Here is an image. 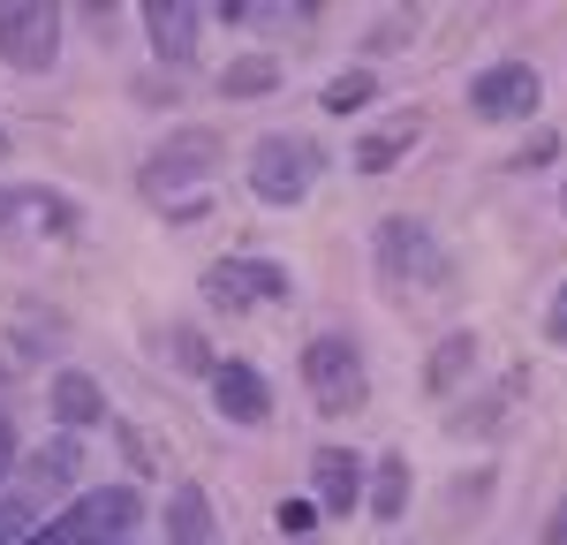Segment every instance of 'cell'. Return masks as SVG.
<instances>
[{
	"label": "cell",
	"mask_w": 567,
	"mask_h": 545,
	"mask_svg": "<svg viewBox=\"0 0 567 545\" xmlns=\"http://www.w3.org/2000/svg\"><path fill=\"white\" fill-rule=\"evenodd\" d=\"M175 363H182V371H213V357H205L197 333H182V341H175Z\"/></svg>",
	"instance_id": "21"
},
{
	"label": "cell",
	"mask_w": 567,
	"mask_h": 545,
	"mask_svg": "<svg viewBox=\"0 0 567 545\" xmlns=\"http://www.w3.org/2000/svg\"><path fill=\"white\" fill-rule=\"evenodd\" d=\"M8 448H16V440H8V417H0V470H8Z\"/></svg>",
	"instance_id": "24"
},
{
	"label": "cell",
	"mask_w": 567,
	"mask_h": 545,
	"mask_svg": "<svg viewBox=\"0 0 567 545\" xmlns=\"http://www.w3.org/2000/svg\"><path fill=\"white\" fill-rule=\"evenodd\" d=\"M303 387H310V402L326 409V417L363 409V394H371L363 349H355L349 333H318V341H303Z\"/></svg>",
	"instance_id": "3"
},
{
	"label": "cell",
	"mask_w": 567,
	"mask_h": 545,
	"mask_svg": "<svg viewBox=\"0 0 567 545\" xmlns=\"http://www.w3.org/2000/svg\"><path fill=\"white\" fill-rule=\"evenodd\" d=\"M0 61L8 69H53L61 61V8H39V0H8L0 8Z\"/></svg>",
	"instance_id": "7"
},
{
	"label": "cell",
	"mask_w": 567,
	"mask_h": 545,
	"mask_svg": "<svg viewBox=\"0 0 567 545\" xmlns=\"http://www.w3.org/2000/svg\"><path fill=\"white\" fill-rule=\"evenodd\" d=\"M0 160H8V130H0Z\"/></svg>",
	"instance_id": "26"
},
{
	"label": "cell",
	"mask_w": 567,
	"mask_h": 545,
	"mask_svg": "<svg viewBox=\"0 0 567 545\" xmlns=\"http://www.w3.org/2000/svg\"><path fill=\"white\" fill-rule=\"evenodd\" d=\"M144 23H152V53L159 61H189L197 53V8L189 0H144Z\"/></svg>",
	"instance_id": "11"
},
{
	"label": "cell",
	"mask_w": 567,
	"mask_h": 545,
	"mask_svg": "<svg viewBox=\"0 0 567 545\" xmlns=\"http://www.w3.org/2000/svg\"><path fill=\"white\" fill-rule=\"evenodd\" d=\"M272 84H280V61H272V53H235V61H227V76H219L227 99H265Z\"/></svg>",
	"instance_id": "16"
},
{
	"label": "cell",
	"mask_w": 567,
	"mask_h": 545,
	"mask_svg": "<svg viewBox=\"0 0 567 545\" xmlns=\"http://www.w3.org/2000/svg\"><path fill=\"white\" fill-rule=\"evenodd\" d=\"M0 538H8V507H0Z\"/></svg>",
	"instance_id": "25"
},
{
	"label": "cell",
	"mask_w": 567,
	"mask_h": 545,
	"mask_svg": "<svg viewBox=\"0 0 567 545\" xmlns=\"http://www.w3.org/2000/svg\"><path fill=\"white\" fill-rule=\"evenodd\" d=\"M213 409L227 424H265V417H272L265 371L258 363H213Z\"/></svg>",
	"instance_id": "9"
},
{
	"label": "cell",
	"mask_w": 567,
	"mask_h": 545,
	"mask_svg": "<svg viewBox=\"0 0 567 545\" xmlns=\"http://www.w3.org/2000/svg\"><path fill=\"white\" fill-rule=\"evenodd\" d=\"M167 538L175 545H219L213 493L205 485H175V500H167Z\"/></svg>",
	"instance_id": "12"
},
{
	"label": "cell",
	"mask_w": 567,
	"mask_h": 545,
	"mask_svg": "<svg viewBox=\"0 0 567 545\" xmlns=\"http://www.w3.org/2000/svg\"><path fill=\"white\" fill-rule=\"evenodd\" d=\"M537 99H545V84H537V69H523V61H499V69H484L477 84H470L477 122H529Z\"/></svg>",
	"instance_id": "8"
},
{
	"label": "cell",
	"mask_w": 567,
	"mask_h": 545,
	"mask_svg": "<svg viewBox=\"0 0 567 545\" xmlns=\"http://www.w3.org/2000/svg\"><path fill=\"white\" fill-rule=\"evenodd\" d=\"M355 500H363V454L318 448V507L326 515H355Z\"/></svg>",
	"instance_id": "10"
},
{
	"label": "cell",
	"mask_w": 567,
	"mask_h": 545,
	"mask_svg": "<svg viewBox=\"0 0 567 545\" xmlns=\"http://www.w3.org/2000/svg\"><path fill=\"white\" fill-rule=\"evenodd\" d=\"M409 144H416V122H393V130H379V136L355 144V167H363V175H393Z\"/></svg>",
	"instance_id": "17"
},
{
	"label": "cell",
	"mask_w": 567,
	"mask_h": 545,
	"mask_svg": "<svg viewBox=\"0 0 567 545\" xmlns=\"http://www.w3.org/2000/svg\"><path fill=\"white\" fill-rule=\"evenodd\" d=\"M379 272L393 288H446V250L424 220H386L379 227Z\"/></svg>",
	"instance_id": "5"
},
{
	"label": "cell",
	"mask_w": 567,
	"mask_h": 545,
	"mask_svg": "<svg viewBox=\"0 0 567 545\" xmlns=\"http://www.w3.org/2000/svg\"><path fill=\"white\" fill-rule=\"evenodd\" d=\"M379 84H371V69H341L333 84H326V114H355V106H371Z\"/></svg>",
	"instance_id": "18"
},
{
	"label": "cell",
	"mask_w": 567,
	"mask_h": 545,
	"mask_svg": "<svg viewBox=\"0 0 567 545\" xmlns=\"http://www.w3.org/2000/svg\"><path fill=\"white\" fill-rule=\"evenodd\" d=\"M45 402H53V424H99V417H106V394H99L91 371H61Z\"/></svg>",
	"instance_id": "13"
},
{
	"label": "cell",
	"mask_w": 567,
	"mask_h": 545,
	"mask_svg": "<svg viewBox=\"0 0 567 545\" xmlns=\"http://www.w3.org/2000/svg\"><path fill=\"white\" fill-rule=\"evenodd\" d=\"M470 363H477V333H446L432 357H424V394H454Z\"/></svg>",
	"instance_id": "14"
},
{
	"label": "cell",
	"mask_w": 567,
	"mask_h": 545,
	"mask_svg": "<svg viewBox=\"0 0 567 545\" xmlns=\"http://www.w3.org/2000/svg\"><path fill=\"white\" fill-rule=\"evenodd\" d=\"M205 304L213 311L288 304V266H272V258H219V266H205Z\"/></svg>",
	"instance_id": "6"
},
{
	"label": "cell",
	"mask_w": 567,
	"mask_h": 545,
	"mask_svg": "<svg viewBox=\"0 0 567 545\" xmlns=\"http://www.w3.org/2000/svg\"><path fill=\"white\" fill-rule=\"evenodd\" d=\"M560 213H567V182H560Z\"/></svg>",
	"instance_id": "27"
},
{
	"label": "cell",
	"mask_w": 567,
	"mask_h": 545,
	"mask_svg": "<svg viewBox=\"0 0 567 545\" xmlns=\"http://www.w3.org/2000/svg\"><path fill=\"white\" fill-rule=\"evenodd\" d=\"M545 545H567V500L553 507V523H545Z\"/></svg>",
	"instance_id": "23"
},
{
	"label": "cell",
	"mask_w": 567,
	"mask_h": 545,
	"mask_svg": "<svg viewBox=\"0 0 567 545\" xmlns=\"http://www.w3.org/2000/svg\"><path fill=\"white\" fill-rule=\"evenodd\" d=\"M371 515L379 523H401L409 515V462L401 454H379L371 462Z\"/></svg>",
	"instance_id": "15"
},
{
	"label": "cell",
	"mask_w": 567,
	"mask_h": 545,
	"mask_svg": "<svg viewBox=\"0 0 567 545\" xmlns=\"http://www.w3.org/2000/svg\"><path fill=\"white\" fill-rule=\"evenodd\" d=\"M545 333H553V341H560V349H567V288H560V296H553V311H545Z\"/></svg>",
	"instance_id": "22"
},
{
	"label": "cell",
	"mask_w": 567,
	"mask_h": 545,
	"mask_svg": "<svg viewBox=\"0 0 567 545\" xmlns=\"http://www.w3.org/2000/svg\"><path fill=\"white\" fill-rule=\"evenodd\" d=\"M318 175H326V152H318L310 136H258V144H250V189L272 197V205L310 197Z\"/></svg>",
	"instance_id": "4"
},
{
	"label": "cell",
	"mask_w": 567,
	"mask_h": 545,
	"mask_svg": "<svg viewBox=\"0 0 567 545\" xmlns=\"http://www.w3.org/2000/svg\"><path fill=\"white\" fill-rule=\"evenodd\" d=\"M272 515H280V531H288V538H303L310 523H318V507H310V500H280Z\"/></svg>",
	"instance_id": "19"
},
{
	"label": "cell",
	"mask_w": 567,
	"mask_h": 545,
	"mask_svg": "<svg viewBox=\"0 0 567 545\" xmlns=\"http://www.w3.org/2000/svg\"><path fill=\"white\" fill-rule=\"evenodd\" d=\"M219 167V136L213 130H182L167 136L152 160H144V197H159V205H175V220H205V197H197V182Z\"/></svg>",
	"instance_id": "1"
},
{
	"label": "cell",
	"mask_w": 567,
	"mask_h": 545,
	"mask_svg": "<svg viewBox=\"0 0 567 545\" xmlns=\"http://www.w3.org/2000/svg\"><path fill=\"white\" fill-rule=\"evenodd\" d=\"M136 515H144V500L130 485H106V493H84L69 515L39 523L31 538H16V545H122L136 531Z\"/></svg>",
	"instance_id": "2"
},
{
	"label": "cell",
	"mask_w": 567,
	"mask_h": 545,
	"mask_svg": "<svg viewBox=\"0 0 567 545\" xmlns=\"http://www.w3.org/2000/svg\"><path fill=\"white\" fill-rule=\"evenodd\" d=\"M553 152H560V136L545 130V136H529L523 152H515V167H545V160H553Z\"/></svg>",
	"instance_id": "20"
}]
</instances>
